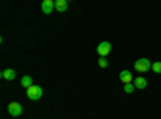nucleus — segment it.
<instances>
[{"label":"nucleus","instance_id":"1","mask_svg":"<svg viewBox=\"0 0 161 119\" xmlns=\"http://www.w3.org/2000/svg\"><path fill=\"white\" fill-rule=\"evenodd\" d=\"M42 94H44L42 87H39V85H36V84L31 85L29 89H26V95H28V98L32 100V101L40 100V98H42Z\"/></svg>","mask_w":161,"mask_h":119},{"label":"nucleus","instance_id":"2","mask_svg":"<svg viewBox=\"0 0 161 119\" xmlns=\"http://www.w3.org/2000/svg\"><path fill=\"white\" fill-rule=\"evenodd\" d=\"M134 69L137 73H147L152 69V61L148 58H139L136 63H134Z\"/></svg>","mask_w":161,"mask_h":119},{"label":"nucleus","instance_id":"3","mask_svg":"<svg viewBox=\"0 0 161 119\" xmlns=\"http://www.w3.org/2000/svg\"><path fill=\"white\" fill-rule=\"evenodd\" d=\"M8 113H10V116H13V117H18V116H21L23 114V105L21 103H18V101H11L10 105H8Z\"/></svg>","mask_w":161,"mask_h":119},{"label":"nucleus","instance_id":"4","mask_svg":"<svg viewBox=\"0 0 161 119\" xmlns=\"http://www.w3.org/2000/svg\"><path fill=\"white\" fill-rule=\"evenodd\" d=\"M110 51H111V44L110 42H100L98 47H97V53L98 57H106V55H110Z\"/></svg>","mask_w":161,"mask_h":119},{"label":"nucleus","instance_id":"5","mask_svg":"<svg viewBox=\"0 0 161 119\" xmlns=\"http://www.w3.org/2000/svg\"><path fill=\"white\" fill-rule=\"evenodd\" d=\"M40 7H42V13H45V15H50V13L55 10V0H44Z\"/></svg>","mask_w":161,"mask_h":119},{"label":"nucleus","instance_id":"6","mask_svg":"<svg viewBox=\"0 0 161 119\" xmlns=\"http://www.w3.org/2000/svg\"><path fill=\"white\" fill-rule=\"evenodd\" d=\"M119 81L123 82V84H130L134 79H132V73H129L127 69H124V71H121L119 73Z\"/></svg>","mask_w":161,"mask_h":119},{"label":"nucleus","instance_id":"7","mask_svg":"<svg viewBox=\"0 0 161 119\" xmlns=\"http://www.w3.org/2000/svg\"><path fill=\"white\" fill-rule=\"evenodd\" d=\"M0 77L5 79V81H13V79L16 77V71L15 69H3L0 73Z\"/></svg>","mask_w":161,"mask_h":119},{"label":"nucleus","instance_id":"8","mask_svg":"<svg viewBox=\"0 0 161 119\" xmlns=\"http://www.w3.org/2000/svg\"><path fill=\"white\" fill-rule=\"evenodd\" d=\"M55 10H58L60 13H64L68 10V0H55Z\"/></svg>","mask_w":161,"mask_h":119},{"label":"nucleus","instance_id":"9","mask_svg":"<svg viewBox=\"0 0 161 119\" xmlns=\"http://www.w3.org/2000/svg\"><path fill=\"white\" fill-rule=\"evenodd\" d=\"M134 85H136V89H140V90H143L147 85H148V82H147V79L145 77H137V79H134Z\"/></svg>","mask_w":161,"mask_h":119},{"label":"nucleus","instance_id":"10","mask_svg":"<svg viewBox=\"0 0 161 119\" xmlns=\"http://www.w3.org/2000/svg\"><path fill=\"white\" fill-rule=\"evenodd\" d=\"M21 85H23L24 89H29L31 85H34L32 77H31V76H23V77H21Z\"/></svg>","mask_w":161,"mask_h":119},{"label":"nucleus","instance_id":"11","mask_svg":"<svg viewBox=\"0 0 161 119\" xmlns=\"http://www.w3.org/2000/svg\"><path fill=\"white\" fill-rule=\"evenodd\" d=\"M152 69H153V73L161 74V61H155V63H152Z\"/></svg>","mask_w":161,"mask_h":119},{"label":"nucleus","instance_id":"12","mask_svg":"<svg viewBox=\"0 0 161 119\" xmlns=\"http://www.w3.org/2000/svg\"><path fill=\"white\" fill-rule=\"evenodd\" d=\"M134 90H136V85H134L132 82L130 84H124V92H126V94H132Z\"/></svg>","mask_w":161,"mask_h":119},{"label":"nucleus","instance_id":"13","mask_svg":"<svg viewBox=\"0 0 161 119\" xmlns=\"http://www.w3.org/2000/svg\"><path fill=\"white\" fill-rule=\"evenodd\" d=\"M98 66H100V68H108V60H106V57H100Z\"/></svg>","mask_w":161,"mask_h":119},{"label":"nucleus","instance_id":"14","mask_svg":"<svg viewBox=\"0 0 161 119\" xmlns=\"http://www.w3.org/2000/svg\"><path fill=\"white\" fill-rule=\"evenodd\" d=\"M68 2H69V0H68Z\"/></svg>","mask_w":161,"mask_h":119}]
</instances>
